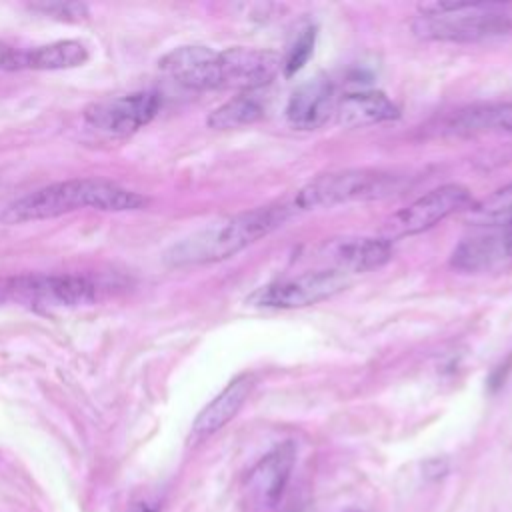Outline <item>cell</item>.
<instances>
[{
  "mask_svg": "<svg viewBox=\"0 0 512 512\" xmlns=\"http://www.w3.org/2000/svg\"><path fill=\"white\" fill-rule=\"evenodd\" d=\"M148 204L146 196L104 178H70L36 188L12 202L0 212L6 226L50 220L76 210L92 208L102 212H132Z\"/></svg>",
  "mask_w": 512,
  "mask_h": 512,
  "instance_id": "cell-1",
  "label": "cell"
},
{
  "mask_svg": "<svg viewBox=\"0 0 512 512\" xmlns=\"http://www.w3.org/2000/svg\"><path fill=\"white\" fill-rule=\"evenodd\" d=\"M288 218L286 206H260L210 222L172 244L166 252L170 266H198L226 260L270 234Z\"/></svg>",
  "mask_w": 512,
  "mask_h": 512,
  "instance_id": "cell-2",
  "label": "cell"
},
{
  "mask_svg": "<svg viewBox=\"0 0 512 512\" xmlns=\"http://www.w3.org/2000/svg\"><path fill=\"white\" fill-rule=\"evenodd\" d=\"M512 26V14L498 2H426L418 6L412 32L436 42H478L500 36Z\"/></svg>",
  "mask_w": 512,
  "mask_h": 512,
  "instance_id": "cell-3",
  "label": "cell"
},
{
  "mask_svg": "<svg viewBox=\"0 0 512 512\" xmlns=\"http://www.w3.org/2000/svg\"><path fill=\"white\" fill-rule=\"evenodd\" d=\"M104 286L84 274H42L26 272L0 278V304H14L28 310H62L94 304Z\"/></svg>",
  "mask_w": 512,
  "mask_h": 512,
  "instance_id": "cell-4",
  "label": "cell"
},
{
  "mask_svg": "<svg viewBox=\"0 0 512 512\" xmlns=\"http://www.w3.org/2000/svg\"><path fill=\"white\" fill-rule=\"evenodd\" d=\"M398 176L374 168H350L314 178L302 186L294 198V206L302 210L332 208L338 204L380 200L398 190Z\"/></svg>",
  "mask_w": 512,
  "mask_h": 512,
  "instance_id": "cell-5",
  "label": "cell"
},
{
  "mask_svg": "<svg viewBox=\"0 0 512 512\" xmlns=\"http://www.w3.org/2000/svg\"><path fill=\"white\" fill-rule=\"evenodd\" d=\"M348 284V276L334 270H310L290 278H282L258 288L248 304L258 308H274V310H292L306 308L334 294L342 292Z\"/></svg>",
  "mask_w": 512,
  "mask_h": 512,
  "instance_id": "cell-6",
  "label": "cell"
},
{
  "mask_svg": "<svg viewBox=\"0 0 512 512\" xmlns=\"http://www.w3.org/2000/svg\"><path fill=\"white\" fill-rule=\"evenodd\" d=\"M470 206H472V196L468 188L460 184L438 186L386 220V226H384L386 240L420 234L440 224L452 214L466 212Z\"/></svg>",
  "mask_w": 512,
  "mask_h": 512,
  "instance_id": "cell-7",
  "label": "cell"
},
{
  "mask_svg": "<svg viewBox=\"0 0 512 512\" xmlns=\"http://www.w3.org/2000/svg\"><path fill=\"white\" fill-rule=\"evenodd\" d=\"M160 94L152 90L132 92L116 98H106L92 102L84 110V120L94 130L126 136L132 134L154 120L160 110Z\"/></svg>",
  "mask_w": 512,
  "mask_h": 512,
  "instance_id": "cell-8",
  "label": "cell"
},
{
  "mask_svg": "<svg viewBox=\"0 0 512 512\" xmlns=\"http://www.w3.org/2000/svg\"><path fill=\"white\" fill-rule=\"evenodd\" d=\"M220 86L240 92L260 90L282 70L280 54L264 48H226L218 52Z\"/></svg>",
  "mask_w": 512,
  "mask_h": 512,
  "instance_id": "cell-9",
  "label": "cell"
},
{
  "mask_svg": "<svg viewBox=\"0 0 512 512\" xmlns=\"http://www.w3.org/2000/svg\"><path fill=\"white\" fill-rule=\"evenodd\" d=\"M88 48L80 40H56L34 48L0 44L2 70H68L88 60Z\"/></svg>",
  "mask_w": 512,
  "mask_h": 512,
  "instance_id": "cell-10",
  "label": "cell"
},
{
  "mask_svg": "<svg viewBox=\"0 0 512 512\" xmlns=\"http://www.w3.org/2000/svg\"><path fill=\"white\" fill-rule=\"evenodd\" d=\"M160 70L178 84L194 90H214L220 86L218 52L200 46L186 44L170 50L158 62Z\"/></svg>",
  "mask_w": 512,
  "mask_h": 512,
  "instance_id": "cell-11",
  "label": "cell"
},
{
  "mask_svg": "<svg viewBox=\"0 0 512 512\" xmlns=\"http://www.w3.org/2000/svg\"><path fill=\"white\" fill-rule=\"evenodd\" d=\"M326 270L340 274L368 272L384 266L392 258V244L386 238H338L328 240L318 250Z\"/></svg>",
  "mask_w": 512,
  "mask_h": 512,
  "instance_id": "cell-12",
  "label": "cell"
},
{
  "mask_svg": "<svg viewBox=\"0 0 512 512\" xmlns=\"http://www.w3.org/2000/svg\"><path fill=\"white\" fill-rule=\"evenodd\" d=\"M296 460L292 442H284L270 450L250 472L246 480L248 496L262 508H274L284 494Z\"/></svg>",
  "mask_w": 512,
  "mask_h": 512,
  "instance_id": "cell-13",
  "label": "cell"
},
{
  "mask_svg": "<svg viewBox=\"0 0 512 512\" xmlns=\"http://www.w3.org/2000/svg\"><path fill=\"white\" fill-rule=\"evenodd\" d=\"M336 110L334 88L326 78L300 84L288 98L286 120L298 130L320 128Z\"/></svg>",
  "mask_w": 512,
  "mask_h": 512,
  "instance_id": "cell-14",
  "label": "cell"
},
{
  "mask_svg": "<svg viewBox=\"0 0 512 512\" xmlns=\"http://www.w3.org/2000/svg\"><path fill=\"white\" fill-rule=\"evenodd\" d=\"M440 132L454 136H512V102L476 104L442 122Z\"/></svg>",
  "mask_w": 512,
  "mask_h": 512,
  "instance_id": "cell-15",
  "label": "cell"
},
{
  "mask_svg": "<svg viewBox=\"0 0 512 512\" xmlns=\"http://www.w3.org/2000/svg\"><path fill=\"white\" fill-rule=\"evenodd\" d=\"M254 386V378L250 374L236 376L212 402L204 406V410L196 416L192 424L190 438L192 440H204L224 428L242 408L246 402L250 390Z\"/></svg>",
  "mask_w": 512,
  "mask_h": 512,
  "instance_id": "cell-16",
  "label": "cell"
},
{
  "mask_svg": "<svg viewBox=\"0 0 512 512\" xmlns=\"http://www.w3.org/2000/svg\"><path fill=\"white\" fill-rule=\"evenodd\" d=\"M336 122L344 128H362L398 118L396 104L378 90L350 92L336 102Z\"/></svg>",
  "mask_w": 512,
  "mask_h": 512,
  "instance_id": "cell-17",
  "label": "cell"
},
{
  "mask_svg": "<svg viewBox=\"0 0 512 512\" xmlns=\"http://www.w3.org/2000/svg\"><path fill=\"white\" fill-rule=\"evenodd\" d=\"M504 258H508L504 248V234H478L462 240L454 248L450 264L460 272H480L492 268Z\"/></svg>",
  "mask_w": 512,
  "mask_h": 512,
  "instance_id": "cell-18",
  "label": "cell"
},
{
  "mask_svg": "<svg viewBox=\"0 0 512 512\" xmlns=\"http://www.w3.org/2000/svg\"><path fill=\"white\" fill-rule=\"evenodd\" d=\"M266 112V98L260 94V90H246L238 92L218 108H214L206 124L214 130H232L242 128L248 124H254L260 120Z\"/></svg>",
  "mask_w": 512,
  "mask_h": 512,
  "instance_id": "cell-19",
  "label": "cell"
},
{
  "mask_svg": "<svg viewBox=\"0 0 512 512\" xmlns=\"http://www.w3.org/2000/svg\"><path fill=\"white\" fill-rule=\"evenodd\" d=\"M464 216L472 226L512 228V184L494 190L476 204L472 202Z\"/></svg>",
  "mask_w": 512,
  "mask_h": 512,
  "instance_id": "cell-20",
  "label": "cell"
},
{
  "mask_svg": "<svg viewBox=\"0 0 512 512\" xmlns=\"http://www.w3.org/2000/svg\"><path fill=\"white\" fill-rule=\"evenodd\" d=\"M314 40H316V30H314V28H306V30L300 32V36L296 38V42L290 46L286 58L282 60L284 76H294L298 70H302V66H304V64L308 62V58L312 56Z\"/></svg>",
  "mask_w": 512,
  "mask_h": 512,
  "instance_id": "cell-21",
  "label": "cell"
},
{
  "mask_svg": "<svg viewBox=\"0 0 512 512\" xmlns=\"http://www.w3.org/2000/svg\"><path fill=\"white\" fill-rule=\"evenodd\" d=\"M30 8L62 22H82L88 18V8L80 2H40L32 4Z\"/></svg>",
  "mask_w": 512,
  "mask_h": 512,
  "instance_id": "cell-22",
  "label": "cell"
},
{
  "mask_svg": "<svg viewBox=\"0 0 512 512\" xmlns=\"http://www.w3.org/2000/svg\"><path fill=\"white\" fill-rule=\"evenodd\" d=\"M504 248H506V254H508V258L512 256V228H508L506 232H504Z\"/></svg>",
  "mask_w": 512,
  "mask_h": 512,
  "instance_id": "cell-23",
  "label": "cell"
},
{
  "mask_svg": "<svg viewBox=\"0 0 512 512\" xmlns=\"http://www.w3.org/2000/svg\"><path fill=\"white\" fill-rule=\"evenodd\" d=\"M130 512H156V508H152V506H148L146 502H140V504H136V506H132V510Z\"/></svg>",
  "mask_w": 512,
  "mask_h": 512,
  "instance_id": "cell-24",
  "label": "cell"
}]
</instances>
